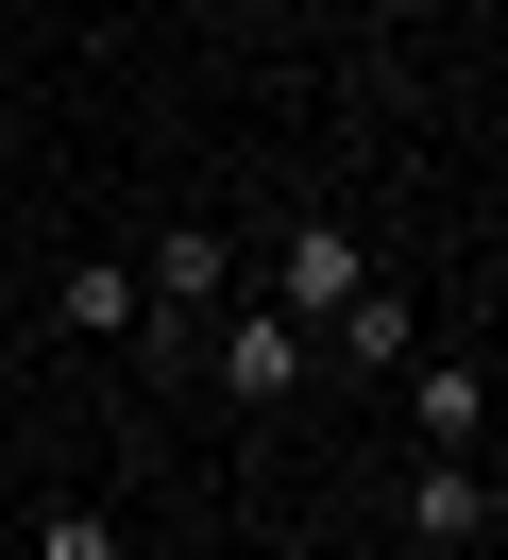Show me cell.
<instances>
[{
  "label": "cell",
  "instance_id": "cell-2",
  "mask_svg": "<svg viewBox=\"0 0 508 560\" xmlns=\"http://www.w3.org/2000/svg\"><path fill=\"white\" fill-rule=\"evenodd\" d=\"M305 357H322V340H305L288 306H237V323H221V390H237V408H288Z\"/></svg>",
  "mask_w": 508,
  "mask_h": 560
},
{
  "label": "cell",
  "instance_id": "cell-8",
  "mask_svg": "<svg viewBox=\"0 0 508 560\" xmlns=\"http://www.w3.org/2000/svg\"><path fill=\"white\" fill-rule=\"evenodd\" d=\"M440 560H474V544H440Z\"/></svg>",
  "mask_w": 508,
  "mask_h": 560
},
{
  "label": "cell",
  "instance_id": "cell-7",
  "mask_svg": "<svg viewBox=\"0 0 508 560\" xmlns=\"http://www.w3.org/2000/svg\"><path fill=\"white\" fill-rule=\"evenodd\" d=\"M34 560H119V510H51V526H34Z\"/></svg>",
  "mask_w": 508,
  "mask_h": 560
},
{
  "label": "cell",
  "instance_id": "cell-4",
  "mask_svg": "<svg viewBox=\"0 0 508 560\" xmlns=\"http://www.w3.org/2000/svg\"><path fill=\"white\" fill-rule=\"evenodd\" d=\"M406 424H424V458H474V424H492L474 357H406Z\"/></svg>",
  "mask_w": 508,
  "mask_h": 560
},
{
  "label": "cell",
  "instance_id": "cell-3",
  "mask_svg": "<svg viewBox=\"0 0 508 560\" xmlns=\"http://www.w3.org/2000/svg\"><path fill=\"white\" fill-rule=\"evenodd\" d=\"M322 340H339V374H406V357H424V306H406L390 272H356V289H339V323H322Z\"/></svg>",
  "mask_w": 508,
  "mask_h": 560
},
{
  "label": "cell",
  "instance_id": "cell-1",
  "mask_svg": "<svg viewBox=\"0 0 508 560\" xmlns=\"http://www.w3.org/2000/svg\"><path fill=\"white\" fill-rule=\"evenodd\" d=\"M356 272H373V255L339 238V221H288V238H271V306H288L305 340H322V323H339V289H356Z\"/></svg>",
  "mask_w": 508,
  "mask_h": 560
},
{
  "label": "cell",
  "instance_id": "cell-6",
  "mask_svg": "<svg viewBox=\"0 0 508 560\" xmlns=\"http://www.w3.org/2000/svg\"><path fill=\"white\" fill-rule=\"evenodd\" d=\"M68 340H135V272H68Z\"/></svg>",
  "mask_w": 508,
  "mask_h": 560
},
{
  "label": "cell",
  "instance_id": "cell-5",
  "mask_svg": "<svg viewBox=\"0 0 508 560\" xmlns=\"http://www.w3.org/2000/svg\"><path fill=\"white\" fill-rule=\"evenodd\" d=\"M406 544H492V476L474 458H424L406 476Z\"/></svg>",
  "mask_w": 508,
  "mask_h": 560
}]
</instances>
